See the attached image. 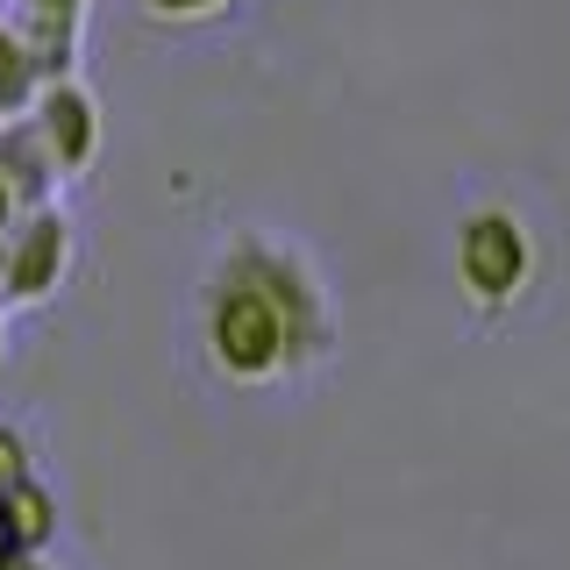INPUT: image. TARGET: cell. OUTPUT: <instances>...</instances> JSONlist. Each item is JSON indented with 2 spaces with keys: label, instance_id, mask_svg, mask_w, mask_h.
<instances>
[{
  "label": "cell",
  "instance_id": "cell-1",
  "mask_svg": "<svg viewBox=\"0 0 570 570\" xmlns=\"http://www.w3.org/2000/svg\"><path fill=\"white\" fill-rule=\"evenodd\" d=\"M335 321L314 264L299 249H278L264 236H243L214 272L207 293V356L236 385H272L285 371L328 356Z\"/></svg>",
  "mask_w": 570,
  "mask_h": 570
},
{
  "label": "cell",
  "instance_id": "cell-2",
  "mask_svg": "<svg viewBox=\"0 0 570 570\" xmlns=\"http://www.w3.org/2000/svg\"><path fill=\"white\" fill-rule=\"evenodd\" d=\"M450 264H456V293H463V307L471 314H513L528 299V285H534V236H528V222L513 207H499V200H478V207H463L456 214V243H450Z\"/></svg>",
  "mask_w": 570,
  "mask_h": 570
},
{
  "label": "cell",
  "instance_id": "cell-3",
  "mask_svg": "<svg viewBox=\"0 0 570 570\" xmlns=\"http://www.w3.org/2000/svg\"><path fill=\"white\" fill-rule=\"evenodd\" d=\"M65 264H71V228L58 222V214H36V222L22 228V243L0 257V272H8L14 299H50L58 278H65Z\"/></svg>",
  "mask_w": 570,
  "mask_h": 570
},
{
  "label": "cell",
  "instance_id": "cell-4",
  "mask_svg": "<svg viewBox=\"0 0 570 570\" xmlns=\"http://www.w3.org/2000/svg\"><path fill=\"white\" fill-rule=\"evenodd\" d=\"M36 136L50 142L58 171H86L94 165V142H100V115L86 86H50L43 107H36Z\"/></svg>",
  "mask_w": 570,
  "mask_h": 570
},
{
  "label": "cell",
  "instance_id": "cell-5",
  "mask_svg": "<svg viewBox=\"0 0 570 570\" xmlns=\"http://www.w3.org/2000/svg\"><path fill=\"white\" fill-rule=\"evenodd\" d=\"M29 94H36V58H29V43H22V36H8V29H0V115L29 107Z\"/></svg>",
  "mask_w": 570,
  "mask_h": 570
},
{
  "label": "cell",
  "instance_id": "cell-6",
  "mask_svg": "<svg viewBox=\"0 0 570 570\" xmlns=\"http://www.w3.org/2000/svg\"><path fill=\"white\" fill-rule=\"evenodd\" d=\"M29 478V456H22V435L14 428H0V499H8L14 485Z\"/></svg>",
  "mask_w": 570,
  "mask_h": 570
},
{
  "label": "cell",
  "instance_id": "cell-7",
  "mask_svg": "<svg viewBox=\"0 0 570 570\" xmlns=\"http://www.w3.org/2000/svg\"><path fill=\"white\" fill-rule=\"evenodd\" d=\"M150 14H165V22H200V14H214V8H228V0H142Z\"/></svg>",
  "mask_w": 570,
  "mask_h": 570
},
{
  "label": "cell",
  "instance_id": "cell-8",
  "mask_svg": "<svg viewBox=\"0 0 570 570\" xmlns=\"http://www.w3.org/2000/svg\"><path fill=\"white\" fill-rule=\"evenodd\" d=\"M29 14H36V22H79L86 0H29Z\"/></svg>",
  "mask_w": 570,
  "mask_h": 570
}]
</instances>
